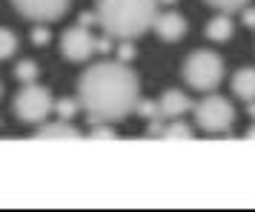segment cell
I'll return each instance as SVG.
<instances>
[{
  "instance_id": "7402d4cb",
  "label": "cell",
  "mask_w": 255,
  "mask_h": 212,
  "mask_svg": "<svg viewBox=\"0 0 255 212\" xmlns=\"http://www.w3.org/2000/svg\"><path fill=\"white\" fill-rule=\"evenodd\" d=\"M163 129H166V126H163V118H152L149 126H146V135H149V138H163Z\"/></svg>"
},
{
  "instance_id": "4316f807",
  "label": "cell",
  "mask_w": 255,
  "mask_h": 212,
  "mask_svg": "<svg viewBox=\"0 0 255 212\" xmlns=\"http://www.w3.org/2000/svg\"><path fill=\"white\" fill-rule=\"evenodd\" d=\"M247 138H253V141H255V126H250V129H247Z\"/></svg>"
},
{
  "instance_id": "cb8c5ba5",
  "label": "cell",
  "mask_w": 255,
  "mask_h": 212,
  "mask_svg": "<svg viewBox=\"0 0 255 212\" xmlns=\"http://www.w3.org/2000/svg\"><path fill=\"white\" fill-rule=\"evenodd\" d=\"M95 49H98L101 55H109V52H115V43H112V37H109V35H104V37H98Z\"/></svg>"
},
{
  "instance_id": "5bb4252c",
  "label": "cell",
  "mask_w": 255,
  "mask_h": 212,
  "mask_svg": "<svg viewBox=\"0 0 255 212\" xmlns=\"http://www.w3.org/2000/svg\"><path fill=\"white\" fill-rule=\"evenodd\" d=\"M52 112H58L60 120H72L78 112H81V101H72V98H60V101H55V106H52Z\"/></svg>"
},
{
  "instance_id": "52a82bcc",
  "label": "cell",
  "mask_w": 255,
  "mask_h": 212,
  "mask_svg": "<svg viewBox=\"0 0 255 212\" xmlns=\"http://www.w3.org/2000/svg\"><path fill=\"white\" fill-rule=\"evenodd\" d=\"M14 9L37 23H46V20H58L60 14L69 9V0H12Z\"/></svg>"
},
{
  "instance_id": "7c38bea8",
  "label": "cell",
  "mask_w": 255,
  "mask_h": 212,
  "mask_svg": "<svg viewBox=\"0 0 255 212\" xmlns=\"http://www.w3.org/2000/svg\"><path fill=\"white\" fill-rule=\"evenodd\" d=\"M232 92H235V98L244 101V104H253L255 101V69L253 66L235 72V78H232Z\"/></svg>"
},
{
  "instance_id": "4fadbf2b",
  "label": "cell",
  "mask_w": 255,
  "mask_h": 212,
  "mask_svg": "<svg viewBox=\"0 0 255 212\" xmlns=\"http://www.w3.org/2000/svg\"><path fill=\"white\" fill-rule=\"evenodd\" d=\"M163 138H166V141H192V138H195V132H192L189 123H184L181 118H175L172 123L163 129Z\"/></svg>"
},
{
  "instance_id": "6da1fadb",
  "label": "cell",
  "mask_w": 255,
  "mask_h": 212,
  "mask_svg": "<svg viewBox=\"0 0 255 212\" xmlns=\"http://www.w3.org/2000/svg\"><path fill=\"white\" fill-rule=\"evenodd\" d=\"M138 98V75L121 60H101L78 81V101L92 123H121L135 112Z\"/></svg>"
},
{
  "instance_id": "ba28073f",
  "label": "cell",
  "mask_w": 255,
  "mask_h": 212,
  "mask_svg": "<svg viewBox=\"0 0 255 212\" xmlns=\"http://www.w3.org/2000/svg\"><path fill=\"white\" fill-rule=\"evenodd\" d=\"M152 29L158 32V37L161 40H169V43H175V40H181V37L186 35V17L178 12H163V14H155V23H152Z\"/></svg>"
},
{
  "instance_id": "ffe728a7",
  "label": "cell",
  "mask_w": 255,
  "mask_h": 212,
  "mask_svg": "<svg viewBox=\"0 0 255 212\" xmlns=\"http://www.w3.org/2000/svg\"><path fill=\"white\" fill-rule=\"evenodd\" d=\"M92 138H98V141H109V138H115L112 123H92Z\"/></svg>"
},
{
  "instance_id": "30bf717a",
  "label": "cell",
  "mask_w": 255,
  "mask_h": 212,
  "mask_svg": "<svg viewBox=\"0 0 255 212\" xmlns=\"http://www.w3.org/2000/svg\"><path fill=\"white\" fill-rule=\"evenodd\" d=\"M35 138H40V141H63V138H81V132L72 126V120H55V123H37V132Z\"/></svg>"
},
{
  "instance_id": "8fae6325",
  "label": "cell",
  "mask_w": 255,
  "mask_h": 212,
  "mask_svg": "<svg viewBox=\"0 0 255 212\" xmlns=\"http://www.w3.org/2000/svg\"><path fill=\"white\" fill-rule=\"evenodd\" d=\"M204 35H207L212 43H224V40H230V37L235 35V20L230 17V12L215 14V17H212V20L207 23Z\"/></svg>"
},
{
  "instance_id": "d6986e66",
  "label": "cell",
  "mask_w": 255,
  "mask_h": 212,
  "mask_svg": "<svg viewBox=\"0 0 255 212\" xmlns=\"http://www.w3.org/2000/svg\"><path fill=\"white\" fill-rule=\"evenodd\" d=\"M209 6H215L218 12H235V9H241V6H247L250 0H207Z\"/></svg>"
},
{
  "instance_id": "ac0fdd59",
  "label": "cell",
  "mask_w": 255,
  "mask_h": 212,
  "mask_svg": "<svg viewBox=\"0 0 255 212\" xmlns=\"http://www.w3.org/2000/svg\"><path fill=\"white\" fill-rule=\"evenodd\" d=\"M49 40H52V29H49L46 23H37L35 29H32V43H35V46H46Z\"/></svg>"
},
{
  "instance_id": "484cf974",
  "label": "cell",
  "mask_w": 255,
  "mask_h": 212,
  "mask_svg": "<svg viewBox=\"0 0 255 212\" xmlns=\"http://www.w3.org/2000/svg\"><path fill=\"white\" fill-rule=\"evenodd\" d=\"M247 112H250V115H253V120H255V101H253V104H247Z\"/></svg>"
},
{
  "instance_id": "277c9868",
  "label": "cell",
  "mask_w": 255,
  "mask_h": 212,
  "mask_svg": "<svg viewBox=\"0 0 255 212\" xmlns=\"http://www.w3.org/2000/svg\"><path fill=\"white\" fill-rule=\"evenodd\" d=\"M192 112H195V123L204 132H227L235 123V109L227 98L221 95L207 92L198 104H192Z\"/></svg>"
},
{
  "instance_id": "8992f818",
  "label": "cell",
  "mask_w": 255,
  "mask_h": 212,
  "mask_svg": "<svg viewBox=\"0 0 255 212\" xmlns=\"http://www.w3.org/2000/svg\"><path fill=\"white\" fill-rule=\"evenodd\" d=\"M95 43H98V37L89 29H83V26H72V29H66L60 35V52H63V58L75 60V63H83V60L92 58L95 52H98Z\"/></svg>"
},
{
  "instance_id": "d4e9b609",
  "label": "cell",
  "mask_w": 255,
  "mask_h": 212,
  "mask_svg": "<svg viewBox=\"0 0 255 212\" xmlns=\"http://www.w3.org/2000/svg\"><path fill=\"white\" fill-rule=\"evenodd\" d=\"M95 20H98V14H92V12H83L81 14V26H83V29H89Z\"/></svg>"
},
{
  "instance_id": "603a6c76",
  "label": "cell",
  "mask_w": 255,
  "mask_h": 212,
  "mask_svg": "<svg viewBox=\"0 0 255 212\" xmlns=\"http://www.w3.org/2000/svg\"><path fill=\"white\" fill-rule=\"evenodd\" d=\"M241 20H244V26L247 29H255V6H241Z\"/></svg>"
},
{
  "instance_id": "e0dca14e",
  "label": "cell",
  "mask_w": 255,
  "mask_h": 212,
  "mask_svg": "<svg viewBox=\"0 0 255 212\" xmlns=\"http://www.w3.org/2000/svg\"><path fill=\"white\" fill-rule=\"evenodd\" d=\"M135 112H140V118H146V120L161 118V115H158V101H140V98H138V104H135Z\"/></svg>"
},
{
  "instance_id": "f1b7e54d",
  "label": "cell",
  "mask_w": 255,
  "mask_h": 212,
  "mask_svg": "<svg viewBox=\"0 0 255 212\" xmlns=\"http://www.w3.org/2000/svg\"><path fill=\"white\" fill-rule=\"evenodd\" d=\"M0 98H3V86H0Z\"/></svg>"
},
{
  "instance_id": "3957f363",
  "label": "cell",
  "mask_w": 255,
  "mask_h": 212,
  "mask_svg": "<svg viewBox=\"0 0 255 212\" xmlns=\"http://www.w3.org/2000/svg\"><path fill=\"white\" fill-rule=\"evenodd\" d=\"M184 78L198 92H212L224 78V60L215 52H207V49L192 52L184 60Z\"/></svg>"
},
{
  "instance_id": "9a60e30c",
  "label": "cell",
  "mask_w": 255,
  "mask_h": 212,
  "mask_svg": "<svg viewBox=\"0 0 255 212\" xmlns=\"http://www.w3.org/2000/svg\"><path fill=\"white\" fill-rule=\"evenodd\" d=\"M37 63L35 60H20V63H17V66H14V78H17V81L20 83H35L37 81Z\"/></svg>"
},
{
  "instance_id": "2e32d148",
  "label": "cell",
  "mask_w": 255,
  "mask_h": 212,
  "mask_svg": "<svg viewBox=\"0 0 255 212\" xmlns=\"http://www.w3.org/2000/svg\"><path fill=\"white\" fill-rule=\"evenodd\" d=\"M14 52H17V37H14L9 29H3V26H0V60L12 58Z\"/></svg>"
},
{
  "instance_id": "7a4b0ae2",
  "label": "cell",
  "mask_w": 255,
  "mask_h": 212,
  "mask_svg": "<svg viewBox=\"0 0 255 212\" xmlns=\"http://www.w3.org/2000/svg\"><path fill=\"white\" fill-rule=\"evenodd\" d=\"M98 23L118 40H132L152 29L158 14V0H98Z\"/></svg>"
},
{
  "instance_id": "44dd1931",
  "label": "cell",
  "mask_w": 255,
  "mask_h": 212,
  "mask_svg": "<svg viewBox=\"0 0 255 212\" xmlns=\"http://www.w3.org/2000/svg\"><path fill=\"white\" fill-rule=\"evenodd\" d=\"M115 52H118V60H121V63H129V60L135 58V46H132V43H118Z\"/></svg>"
},
{
  "instance_id": "83f0119b",
  "label": "cell",
  "mask_w": 255,
  "mask_h": 212,
  "mask_svg": "<svg viewBox=\"0 0 255 212\" xmlns=\"http://www.w3.org/2000/svg\"><path fill=\"white\" fill-rule=\"evenodd\" d=\"M158 3H169V6H172V3H178V0H158Z\"/></svg>"
},
{
  "instance_id": "9c48e42d",
  "label": "cell",
  "mask_w": 255,
  "mask_h": 212,
  "mask_svg": "<svg viewBox=\"0 0 255 212\" xmlns=\"http://www.w3.org/2000/svg\"><path fill=\"white\" fill-rule=\"evenodd\" d=\"M186 112H192V101L186 98L181 89H166L158 101V115L166 120H175V118H184Z\"/></svg>"
},
{
  "instance_id": "5b68a950",
  "label": "cell",
  "mask_w": 255,
  "mask_h": 212,
  "mask_svg": "<svg viewBox=\"0 0 255 212\" xmlns=\"http://www.w3.org/2000/svg\"><path fill=\"white\" fill-rule=\"evenodd\" d=\"M52 106H55V101H52L49 89L37 86V83H23V89L14 98V115H17V120L37 126L49 118Z\"/></svg>"
}]
</instances>
